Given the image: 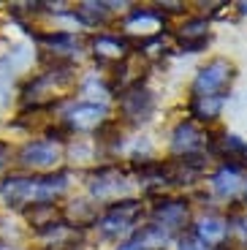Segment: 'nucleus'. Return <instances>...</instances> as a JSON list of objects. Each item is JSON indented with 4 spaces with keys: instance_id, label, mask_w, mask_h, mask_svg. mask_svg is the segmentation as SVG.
I'll return each mask as SVG.
<instances>
[{
    "instance_id": "nucleus-8",
    "label": "nucleus",
    "mask_w": 247,
    "mask_h": 250,
    "mask_svg": "<svg viewBox=\"0 0 247 250\" xmlns=\"http://www.w3.org/2000/svg\"><path fill=\"white\" fill-rule=\"evenodd\" d=\"M198 142H201V133H198V128L193 123H179L177 131H174V150H193V147H198Z\"/></svg>"
},
{
    "instance_id": "nucleus-12",
    "label": "nucleus",
    "mask_w": 247,
    "mask_h": 250,
    "mask_svg": "<svg viewBox=\"0 0 247 250\" xmlns=\"http://www.w3.org/2000/svg\"><path fill=\"white\" fill-rule=\"evenodd\" d=\"M215 190L220 196H231L239 188V177H236V169H223L220 174H215Z\"/></svg>"
},
{
    "instance_id": "nucleus-1",
    "label": "nucleus",
    "mask_w": 247,
    "mask_h": 250,
    "mask_svg": "<svg viewBox=\"0 0 247 250\" xmlns=\"http://www.w3.org/2000/svg\"><path fill=\"white\" fill-rule=\"evenodd\" d=\"M234 68L226 60H212L206 68L198 71L196 84H193V98H220V93L228 87Z\"/></svg>"
},
{
    "instance_id": "nucleus-3",
    "label": "nucleus",
    "mask_w": 247,
    "mask_h": 250,
    "mask_svg": "<svg viewBox=\"0 0 247 250\" xmlns=\"http://www.w3.org/2000/svg\"><path fill=\"white\" fill-rule=\"evenodd\" d=\"M0 193L11 207H22L36 193V180H30V177H6L3 185H0Z\"/></svg>"
},
{
    "instance_id": "nucleus-7",
    "label": "nucleus",
    "mask_w": 247,
    "mask_h": 250,
    "mask_svg": "<svg viewBox=\"0 0 247 250\" xmlns=\"http://www.w3.org/2000/svg\"><path fill=\"white\" fill-rule=\"evenodd\" d=\"M155 215L163 220V226H168V229H177V226L185 223L187 207L182 204V201H163V204L155 207Z\"/></svg>"
},
{
    "instance_id": "nucleus-11",
    "label": "nucleus",
    "mask_w": 247,
    "mask_h": 250,
    "mask_svg": "<svg viewBox=\"0 0 247 250\" xmlns=\"http://www.w3.org/2000/svg\"><path fill=\"white\" fill-rule=\"evenodd\" d=\"M223 98H193V114L198 120H215Z\"/></svg>"
},
{
    "instance_id": "nucleus-10",
    "label": "nucleus",
    "mask_w": 247,
    "mask_h": 250,
    "mask_svg": "<svg viewBox=\"0 0 247 250\" xmlns=\"http://www.w3.org/2000/svg\"><path fill=\"white\" fill-rule=\"evenodd\" d=\"M226 237V223H223L220 218H204L201 223H198V239L201 242H220V239Z\"/></svg>"
},
{
    "instance_id": "nucleus-19",
    "label": "nucleus",
    "mask_w": 247,
    "mask_h": 250,
    "mask_svg": "<svg viewBox=\"0 0 247 250\" xmlns=\"http://www.w3.org/2000/svg\"><path fill=\"white\" fill-rule=\"evenodd\" d=\"M0 166H3V147H0Z\"/></svg>"
},
{
    "instance_id": "nucleus-2",
    "label": "nucleus",
    "mask_w": 247,
    "mask_h": 250,
    "mask_svg": "<svg viewBox=\"0 0 247 250\" xmlns=\"http://www.w3.org/2000/svg\"><path fill=\"white\" fill-rule=\"evenodd\" d=\"M152 109H155V101H152V95H149V90H144L142 84H133V87L123 95V114L128 120H133V123L149 120Z\"/></svg>"
},
{
    "instance_id": "nucleus-5",
    "label": "nucleus",
    "mask_w": 247,
    "mask_h": 250,
    "mask_svg": "<svg viewBox=\"0 0 247 250\" xmlns=\"http://www.w3.org/2000/svg\"><path fill=\"white\" fill-rule=\"evenodd\" d=\"M139 207H136V201H125V204H120L117 209H111L106 218H101V231L103 234H120V231H125L130 226V218H133V212H136Z\"/></svg>"
},
{
    "instance_id": "nucleus-6",
    "label": "nucleus",
    "mask_w": 247,
    "mask_h": 250,
    "mask_svg": "<svg viewBox=\"0 0 247 250\" xmlns=\"http://www.w3.org/2000/svg\"><path fill=\"white\" fill-rule=\"evenodd\" d=\"M103 114H106V106H98V104H79V106L71 109V125L87 128V125L101 123Z\"/></svg>"
},
{
    "instance_id": "nucleus-17",
    "label": "nucleus",
    "mask_w": 247,
    "mask_h": 250,
    "mask_svg": "<svg viewBox=\"0 0 247 250\" xmlns=\"http://www.w3.org/2000/svg\"><path fill=\"white\" fill-rule=\"evenodd\" d=\"M206 46V38H196V41H182V49L185 52H201Z\"/></svg>"
},
{
    "instance_id": "nucleus-4",
    "label": "nucleus",
    "mask_w": 247,
    "mask_h": 250,
    "mask_svg": "<svg viewBox=\"0 0 247 250\" xmlns=\"http://www.w3.org/2000/svg\"><path fill=\"white\" fill-rule=\"evenodd\" d=\"M57 161V147L46 142H30L19 150V163L25 166H36V169H43V166H52Z\"/></svg>"
},
{
    "instance_id": "nucleus-14",
    "label": "nucleus",
    "mask_w": 247,
    "mask_h": 250,
    "mask_svg": "<svg viewBox=\"0 0 247 250\" xmlns=\"http://www.w3.org/2000/svg\"><path fill=\"white\" fill-rule=\"evenodd\" d=\"M206 38V19H187L182 25V41H196Z\"/></svg>"
},
{
    "instance_id": "nucleus-16",
    "label": "nucleus",
    "mask_w": 247,
    "mask_h": 250,
    "mask_svg": "<svg viewBox=\"0 0 247 250\" xmlns=\"http://www.w3.org/2000/svg\"><path fill=\"white\" fill-rule=\"evenodd\" d=\"M179 250H209L198 237H182L179 239Z\"/></svg>"
},
{
    "instance_id": "nucleus-18",
    "label": "nucleus",
    "mask_w": 247,
    "mask_h": 250,
    "mask_svg": "<svg viewBox=\"0 0 247 250\" xmlns=\"http://www.w3.org/2000/svg\"><path fill=\"white\" fill-rule=\"evenodd\" d=\"M239 11H242V14H247V3H239Z\"/></svg>"
},
{
    "instance_id": "nucleus-15",
    "label": "nucleus",
    "mask_w": 247,
    "mask_h": 250,
    "mask_svg": "<svg viewBox=\"0 0 247 250\" xmlns=\"http://www.w3.org/2000/svg\"><path fill=\"white\" fill-rule=\"evenodd\" d=\"M166 239V231H158V229H147V231H144V237L142 234H139L136 239H130L128 245H123V248L120 250H147V245H149V239Z\"/></svg>"
},
{
    "instance_id": "nucleus-9",
    "label": "nucleus",
    "mask_w": 247,
    "mask_h": 250,
    "mask_svg": "<svg viewBox=\"0 0 247 250\" xmlns=\"http://www.w3.org/2000/svg\"><path fill=\"white\" fill-rule=\"evenodd\" d=\"M120 185H123V180H120V174L114 169L98 171V174L93 177V182H90V188H93L95 196H109L111 190H117Z\"/></svg>"
},
{
    "instance_id": "nucleus-13",
    "label": "nucleus",
    "mask_w": 247,
    "mask_h": 250,
    "mask_svg": "<svg viewBox=\"0 0 247 250\" xmlns=\"http://www.w3.org/2000/svg\"><path fill=\"white\" fill-rule=\"evenodd\" d=\"M125 49V44L120 38H109V36H101L95 41V55H103V57H120Z\"/></svg>"
}]
</instances>
